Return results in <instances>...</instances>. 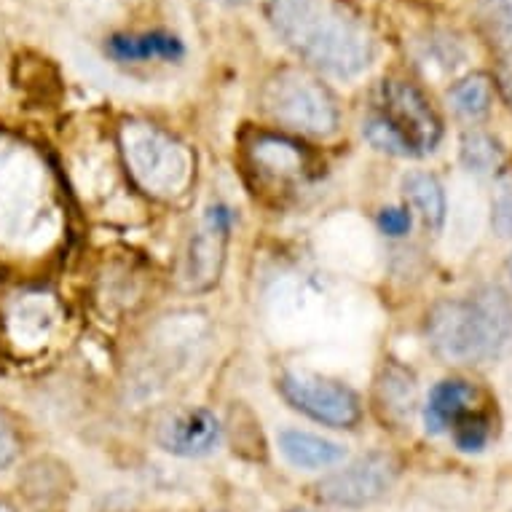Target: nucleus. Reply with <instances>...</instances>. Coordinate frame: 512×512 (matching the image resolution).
Returning <instances> with one entry per match:
<instances>
[{"mask_svg":"<svg viewBox=\"0 0 512 512\" xmlns=\"http://www.w3.org/2000/svg\"><path fill=\"white\" fill-rule=\"evenodd\" d=\"M274 33L311 68L354 78L373 62V38L360 19L322 0H266Z\"/></svg>","mask_w":512,"mask_h":512,"instance_id":"nucleus-1","label":"nucleus"},{"mask_svg":"<svg viewBox=\"0 0 512 512\" xmlns=\"http://www.w3.org/2000/svg\"><path fill=\"white\" fill-rule=\"evenodd\" d=\"M427 338L445 362L480 365L494 360L512 338V301L496 285L440 301L429 311Z\"/></svg>","mask_w":512,"mask_h":512,"instance_id":"nucleus-2","label":"nucleus"},{"mask_svg":"<svg viewBox=\"0 0 512 512\" xmlns=\"http://www.w3.org/2000/svg\"><path fill=\"white\" fill-rule=\"evenodd\" d=\"M365 140L392 156H427L443 137V124L419 86L387 78L376 94V110L365 121Z\"/></svg>","mask_w":512,"mask_h":512,"instance_id":"nucleus-3","label":"nucleus"},{"mask_svg":"<svg viewBox=\"0 0 512 512\" xmlns=\"http://www.w3.org/2000/svg\"><path fill=\"white\" fill-rule=\"evenodd\" d=\"M118 145L126 172L140 191L153 199H177L194 180V156L177 137L148 121H124Z\"/></svg>","mask_w":512,"mask_h":512,"instance_id":"nucleus-4","label":"nucleus"},{"mask_svg":"<svg viewBox=\"0 0 512 512\" xmlns=\"http://www.w3.org/2000/svg\"><path fill=\"white\" fill-rule=\"evenodd\" d=\"M263 110L301 135L328 137L338 129L336 97L309 70H277L263 86Z\"/></svg>","mask_w":512,"mask_h":512,"instance_id":"nucleus-5","label":"nucleus"},{"mask_svg":"<svg viewBox=\"0 0 512 512\" xmlns=\"http://www.w3.org/2000/svg\"><path fill=\"white\" fill-rule=\"evenodd\" d=\"M279 392L295 411L306 413L309 419L328 424V427L352 429L362 419L360 397L330 378L311 376V373H285L279 378Z\"/></svg>","mask_w":512,"mask_h":512,"instance_id":"nucleus-6","label":"nucleus"},{"mask_svg":"<svg viewBox=\"0 0 512 512\" xmlns=\"http://www.w3.org/2000/svg\"><path fill=\"white\" fill-rule=\"evenodd\" d=\"M400 464L392 454H368L349 464L346 470L333 472L314 486L322 502L336 507H365L378 502L395 486Z\"/></svg>","mask_w":512,"mask_h":512,"instance_id":"nucleus-7","label":"nucleus"},{"mask_svg":"<svg viewBox=\"0 0 512 512\" xmlns=\"http://www.w3.org/2000/svg\"><path fill=\"white\" fill-rule=\"evenodd\" d=\"M234 215L226 204H212L204 215L202 226L196 228L194 239L185 252V285L188 290H210L220 279L226 263L228 236H231Z\"/></svg>","mask_w":512,"mask_h":512,"instance_id":"nucleus-8","label":"nucleus"},{"mask_svg":"<svg viewBox=\"0 0 512 512\" xmlns=\"http://www.w3.org/2000/svg\"><path fill=\"white\" fill-rule=\"evenodd\" d=\"M247 167L258 183L274 191H285L301 183L311 169L309 151L301 143L282 135H255L247 145Z\"/></svg>","mask_w":512,"mask_h":512,"instance_id":"nucleus-9","label":"nucleus"},{"mask_svg":"<svg viewBox=\"0 0 512 512\" xmlns=\"http://www.w3.org/2000/svg\"><path fill=\"white\" fill-rule=\"evenodd\" d=\"M220 440V424L215 413L207 408H191L172 416V419L161 427L159 443L164 451L175 456H207L218 445Z\"/></svg>","mask_w":512,"mask_h":512,"instance_id":"nucleus-10","label":"nucleus"},{"mask_svg":"<svg viewBox=\"0 0 512 512\" xmlns=\"http://www.w3.org/2000/svg\"><path fill=\"white\" fill-rule=\"evenodd\" d=\"M105 54L121 65L129 62H153V59H180L185 54L183 41L172 33H118L110 35L105 43Z\"/></svg>","mask_w":512,"mask_h":512,"instance_id":"nucleus-11","label":"nucleus"},{"mask_svg":"<svg viewBox=\"0 0 512 512\" xmlns=\"http://www.w3.org/2000/svg\"><path fill=\"white\" fill-rule=\"evenodd\" d=\"M472 403H475V392L467 381H459V378L440 381L424 405V424L429 435L451 432L456 421L472 411Z\"/></svg>","mask_w":512,"mask_h":512,"instance_id":"nucleus-12","label":"nucleus"},{"mask_svg":"<svg viewBox=\"0 0 512 512\" xmlns=\"http://www.w3.org/2000/svg\"><path fill=\"white\" fill-rule=\"evenodd\" d=\"M279 451L293 467L303 470H322V467H333L346 456L344 445L325 440V437L301 432V429H285L279 432Z\"/></svg>","mask_w":512,"mask_h":512,"instance_id":"nucleus-13","label":"nucleus"},{"mask_svg":"<svg viewBox=\"0 0 512 512\" xmlns=\"http://www.w3.org/2000/svg\"><path fill=\"white\" fill-rule=\"evenodd\" d=\"M405 196L408 202L413 204V210L419 212L421 220L427 223L432 231L445 223V212H448V204H445V191L440 180L429 172H411V175L403 180Z\"/></svg>","mask_w":512,"mask_h":512,"instance_id":"nucleus-14","label":"nucleus"},{"mask_svg":"<svg viewBox=\"0 0 512 512\" xmlns=\"http://www.w3.org/2000/svg\"><path fill=\"white\" fill-rule=\"evenodd\" d=\"M478 25L502 59L512 62V0H472Z\"/></svg>","mask_w":512,"mask_h":512,"instance_id":"nucleus-15","label":"nucleus"},{"mask_svg":"<svg viewBox=\"0 0 512 512\" xmlns=\"http://www.w3.org/2000/svg\"><path fill=\"white\" fill-rule=\"evenodd\" d=\"M491 97H494V84L486 73H472V76L456 81L448 92L454 110L467 121H478L486 116L491 110Z\"/></svg>","mask_w":512,"mask_h":512,"instance_id":"nucleus-16","label":"nucleus"},{"mask_svg":"<svg viewBox=\"0 0 512 512\" xmlns=\"http://www.w3.org/2000/svg\"><path fill=\"white\" fill-rule=\"evenodd\" d=\"M459 159H462L464 169L472 172V175L488 177L499 172L504 164V148L499 145V140H494L486 132H467L462 137V145H459Z\"/></svg>","mask_w":512,"mask_h":512,"instance_id":"nucleus-17","label":"nucleus"},{"mask_svg":"<svg viewBox=\"0 0 512 512\" xmlns=\"http://www.w3.org/2000/svg\"><path fill=\"white\" fill-rule=\"evenodd\" d=\"M488 437H491V419H488L486 413H480L472 408L467 416L456 421L454 427V440L456 445L472 454V451H483L488 443Z\"/></svg>","mask_w":512,"mask_h":512,"instance_id":"nucleus-18","label":"nucleus"},{"mask_svg":"<svg viewBox=\"0 0 512 512\" xmlns=\"http://www.w3.org/2000/svg\"><path fill=\"white\" fill-rule=\"evenodd\" d=\"M411 212L403 207H387V210L378 212V228L381 234L387 236H405L411 231Z\"/></svg>","mask_w":512,"mask_h":512,"instance_id":"nucleus-19","label":"nucleus"},{"mask_svg":"<svg viewBox=\"0 0 512 512\" xmlns=\"http://www.w3.org/2000/svg\"><path fill=\"white\" fill-rule=\"evenodd\" d=\"M491 223L499 236H512V191H502L496 196Z\"/></svg>","mask_w":512,"mask_h":512,"instance_id":"nucleus-20","label":"nucleus"},{"mask_svg":"<svg viewBox=\"0 0 512 512\" xmlns=\"http://www.w3.org/2000/svg\"><path fill=\"white\" fill-rule=\"evenodd\" d=\"M19 454V440L3 421H0V470H6Z\"/></svg>","mask_w":512,"mask_h":512,"instance_id":"nucleus-21","label":"nucleus"},{"mask_svg":"<svg viewBox=\"0 0 512 512\" xmlns=\"http://www.w3.org/2000/svg\"><path fill=\"white\" fill-rule=\"evenodd\" d=\"M496 89H499L504 105H507L512 113V73H499V76H496Z\"/></svg>","mask_w":512,"mask_h":512,"instance_id":"nucleus-22","label":"nucleus"},{"mask_svg":"<svg viewBox=\"0 0 512 512\" xmlns=\"http://www.w3.org/2000/svg\"><path fill=\"white\" fill-rule=\"evenodd\" d=\"M0 512H17V510H14L11 504H6V502H3V499H0Z\"/></svg>","mask_w":512,"mask_h":512,"instance_id":"nucleus-23","label":"nucleus"},{"mask_svg":"<svg viewBox=\"0 0 512 512\" xmlns=\"http://www.w3.org/2000/svg\"><path fill=\"white\" fill-rule=\"evenodd\" d=\"M218 3H226V6H236V3H244V0H218Z\"/></svg>","mask_w":512,"mask_h":512,"instance_id":"nucleus-24","label":"nucleus"},{"mask_svg":"<svg viewBox=\"0 0 512 512\" xmlns=\"http://www.w3.org/2000/svg\"><path fill=\"white\" fill-rule=\"evenodd\" d=\"M507 274H510V279H512V255H510V261H507Z\"/></svg>","mask_w":512,"mask_h":512,"instance_id":"nucleus-25","label":"nucleus"},{"mask_svg":"<svg viewBox=\"0 0 512 512\" xmlns=\"http://www.w3.org/2000/svg\"><path fill=\"white\" fill-rule=\"evenodd\" d=\"M287 512H309V510H287Z\"/></svg>","mask_w":512,"mask_h":512,"instance_id":"nucleus-26","label":"nucleus"}]
</instances>
